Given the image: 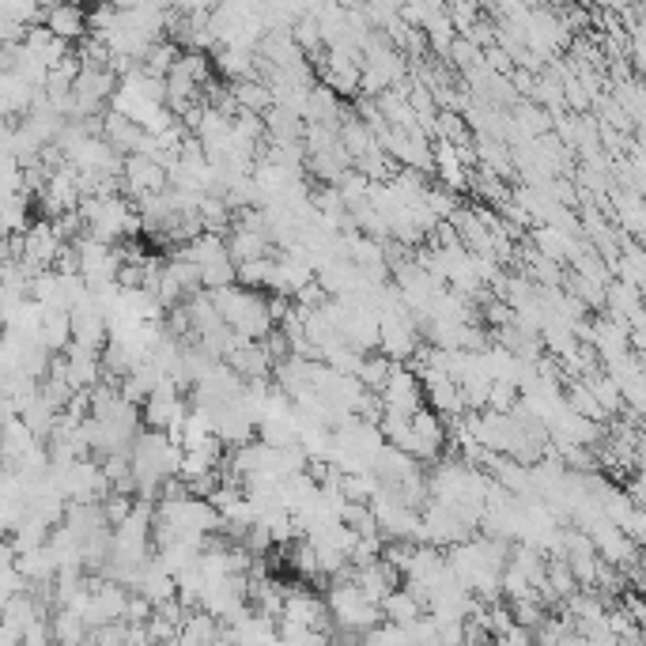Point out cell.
<instances>
[{"mask_svg":"<svg viewBox=\"0 0 646 646\" xmlns=\"http://www.w3.org/2000/svg\"><path fill=\"white\" fill-rule=\"evenodd\" d=\"M420 201H424L427 208H431V212L439 216V220H446V216H450V212H454V208L461 204V197L454 193V189H446V186H427Z\"/></svg>","mask_w":646,"mask_h":646,"instance_id":"4fadbf2b","label":"cell"},{"mask_svg":"<svg viewBox=\"0 0 646 646\" xmlns=\"http://www.w3.org/2000/svg\"><path fill=\"white\" fill-rule=\"evenodd\" d=\"M231 99L238 102V110H250V114H265L272 106V91L265 80H231Z\"/></svg>","mask_w":646,"mask_h":646,"instance_id":"8992f818","label":"cell"},{"mask_svg":"<svg viewBox=\"0 0 646 646\" xmlns=\"http://www.w3.org/2000/svg\"><path fill=\"white\" fill-rule=\"evenodd\" d=\"M178 53H182L178 42H170V38H155L152 46H148V53L140 57V72H144V76H155V80H163L170 68H174V61H178Z\"/></svg>","mask_w":646,"mask_h":646,"instance_id":"52a82bcc","label":"cell"},{"mask_svg":"<svg viewBox=\"0 0 646 646\" xmlns=\"http://www.w3.org/2000/svg\"><path fill=\"white\" fill-rule=\"evenodd\" d=\"M106 4H110V8H118V12H129L136 0H106Z\"/></svg>","mask_w":646,"mask_h":646,"instance_id":"5bb4252c","label":"cell"},{"mask_svg":"<svg viewBox=\"0 0 646 646\" xmlns=\"http://www.w3.org/2000/svg\"><path fill=\"white\" fill-rule=\"evenodd\" d=\"M50 631H53V639H61V643L87 639L84 616H80L76 609H68V605H57V616H50Z\"/></svg>","mask_w":646,"mask_h":646,"instance_id":"8fae6325","label":"cell"},{"mask_svg":"<svg viewBox=\"0 0 646 646\" xmlns=\"http://www.w3.org/2000/svg\"><path fill=\"white\" fill-rule=\"evenodd\" d=\"M563 401H567V408L571 412H578V416H586V420H594V424H612V416L605 412V408L597 405V397L582 382H567V390H563Z\"/></svg>","mask_w":646,"mask_h":646,"instance_id":"9c48e42d","label":"cell"},{"mask_svg":"<svg viewBox=\"0 0 646 646\" xmlns=\"http://www.w3.org/2000/svg\"><path fill=\"white\" fill-rule=\"evenodd\" d=\"M427 136H439V140H450L454 148H465V144H473V129L465 125L458 110H439L435 114V125H431V133Z\"/></svg>","mask_w":646,"mask_h":646,"instance_id":"30bf717a","label":"cell"},{"mask_svg":"<svg viewBox=\"0 0 646 646\" xmlns=\"http://www.w3.org/2000/svg\"><path fill=\"white\" fill-rule=\"evenodd\" d=\"M408 424H412V439H416V458L420 461H435L442 454V446H446V424H442V416L435 408L420 405L412 416H408Z\"/></svg>","mask_w":646,"mask_h":646,"instance_id":"3957f363","label":"cell"},{"mask_svg":"<svg viewBox=\"0 0 646 646\" xmlns=\"http://www.w3.org/2000/svg\"><path fill=\"white\" fill-rule=\"evenodd\" d=\"M378 609H382V620H393V624H408V620H416L424 605L416 601V597L408 594L405 586H393L390 594L378 601Z\"/></svg>","mask_w":646,"mask_h":646,"instance_id":"ba28073f","label":"cell"},{"mask_svg":"<svg viewBox=\"0 0 646 646\" xmlns=\"http://www.w3.org/2000/svg\"><path fill=\"white\" fill-rule=\"evenodd\" d=\"M42 23H46L57 38H65V42H80V38L87 34V8L84 4H72V0H57V4L46 8Z\"/></svg>","mask_w":646,"mask_h":646,"instance_id":"277c9868","label":"cell"},{"mask_svg":"<svg viewBox=\"0 0 646 646\" xmlns=\"http://www.w3.org/2000/svg\"><path fill=\"white\" fill-rule=\"evenodd\" d=\"M212 68L223 80H261L257 72V50H242V46H220L212 53Z\"/></svg>","mask_w":646,"mask_h":646,"instance_id":"5b68a950","label":"cell"},{"mask_svg":"<svg viewBox=\"0 0 646 646\" xmlns=\"http://www.w3.org/2000/svg\"><path fill=\"white\" fill-rule=\"evenodd\" d=\"M167 186V170L159 159L152 155H125V163H121V193L125 197H136V193H155V189Z\"/></svg>","mask_w":646,"mask_h":646,"instance_id":"7a4b0ae2","label":"cell"},{"mask_svg":"<svg viewBox=\"0 0 646 646\" xmlns=\"http://www.w3.org/2000/svg\"><path fill=\"white\" fill-rule=\"evenodd\" d=\"M201 269V288L204 291H216V288H227V284H238L235 280V261L223 254V257H212V261H204L197 265Z\"/></svg>","mask_w":646,"mask_h":646,"instance_id":"7c38bea8","label":"cell"},{"mask_svg":"<svg viewBox=\"0 0 646 646\" xmlns=\"http://www.w3.org/2000/svg\"><path fill=\"white\" fill-rule=\"evenodd\" d=\"M382 408L386 412H401V416H412L416 408L424 405V386H420V374L405 367V363H393L390 374H386V382H382Z\"/></svg>","mask_w":646,"mask_h":646,"instance_id":"6da1fadb","label":"cell"}]
</instances>
